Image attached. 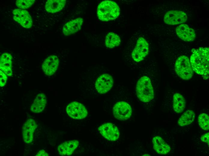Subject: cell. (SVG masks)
<instances>
[{"label":"cell","mask_w":209,"mask_h":156,"mask_svg":"<svg viewBox=\"0 0 209 156\" xmlns=\"http://www.w3.org/2000/svg\"><path fill=\"white\" fill-rule=\"evenodd\" d=\"M65 3V0H48L46 3L45 9L49 13H56L62 10Z\"/></svg>","instance_id":"obj_20"},{"label":"cell","mask_w":209,"mask_h":156,"mask_svg":"<svg viewBox=\"0 0 209 156\" xmlns=\"http://www.w3.org/2000/svg\"><path fill=\"white\" fill-rule=\"evenodd\" d=\"M209 132L203 135L201 137V140L202 141L206 142L209 145Z\"/></svg>","instance_id":"obj_27"},{"label":"cell","mask_w":209,"mask_h":156,"mask_svg":"<svg viewBox=\"0 0 209 156\" xmlns=\"http://www.w3.org/2000/svg\"><path fill=\"white\" fill-rule=\"evenodd\" d=\"M68 115L74 119H81L86 117L88 114L85 107L82 104L76 101L69 103L66 108Z\"/></svg>","instance_id":"obj_5"},{"label":"cell","mask_w":209,"mask_h":156,"mask_svg":"<svg viewBox=\"0 0 209 156\" xmlns=\"http://www.w3.org/2000/svg\"><path fill=\"white\" fill-rule=\"evenodd\" d=\"M198 123L200 127L204 130L209 129V117L205 113L200 114L198 117Z\"/></svg>","instance_id":"obj_24"},{"label":"cell","mask_w":209,"mask_h":156,"mask_svg":"<svg viewBox=\"0 0 209 156\" xmlns=\"http://www.w3.org/2000/svg\"><path fill=\"white\" fill-rule=\"evenodd\" d=\"M176 32L180 38L186 41H192L196 37L194 30L186 24H181L177 26Z\"/></svg>","instance_id":"obj_14"},{"label":"cell","mask_w":209,"mask_h":156,"mask_svg":"<svg viewBox=\"0 0 209 156\" xmlns=\"http://www.w3.org/2000/svg\"><path fill=\"white\" fill-rule=\"evenodd\" d=\"M120 8L115 2L105 0L98 5L97 9V16L100 20L108 21L117 18L120 13Z\"/></svg>","instance_id":"obj_2"},{"label":"cell","mask_w":209,"mask_h":156,"mask_svg":"<svg viewBox=\"0 0 209 156\" xmlns=\"http://www.w3.org/2000/svg\"><path fill=\"white\" fill-rule=\"evenodd\" d=\"M49 154L44 150H40L35 155L36 156H48Z\"/></svg>","instance_id":"obj_28"},{"label":"cell","mask_w":209,"mask_h":156,"mask_svg":"<svg viewBox=\"0 0 209 156\" xmlns=\"http://www.w3.org/2000/svg\"><path fill=\"white\" fill-rule=\"evenodd\" d=\"M47 104V99L43 93L38 94L30 107L31 111L34 113H39L44 110Z\"/></svg>","instance_id":"obj_19"},{"label":"cell","mask_w":209,"mask_h":156,"mask_svg":"<svg viewBox=\"0 0 209 156\" xmlns=\"http://www.w3.org/2000/svg\"><path fill=\"white\" fill-rule=\"evenodd\" d=\"M152 142L154 149L158 154H166L170 151V146L159 136L154 137Z\"/></svg>","instance_id":"obj_18"},{"label":"cell","mask_w":209,"mask_h":156,"mask_svg":"<svg viewBox=\"0 0 209 156\" xmlns=\"http://www.w3.org/2000/svg\"><path fill=\"white\" fill-rule=\"evenodd\" d=\"M59 63L56 56L51 55L47 57L43 62L42 68L44 73L48 76L53 75L57 70Z\"/></svg>","instance_id":"obj_13"},{"label":"cell","mask_w":209,"mask_h":156,"mask_svg":"<svg viewBox=\"0 0 209 156\" xmlns=\"http://www.w3.org/2000/svg\"><path fill=\"white\" fill-rule=\"evenodd\" d=\"M120 42L119 36L114 33H109L106 37L105 45L107 48H113L119 46Z\"/></svg>","instance_id":"obj_23"},{"label":"cell","mask_w":209,"mask_h":156,"mask_svg":"<svg viewBox=\"0 0 209 156\" xmlns=\"http://www.w3.org/2000/svg\"><path fill=\"white\" fill-rule=\"evenodd\" d=\"M187 16L184 12L177 10L168 11L164 18V22L168 25H175L185 22L186 21Z\"/></svg>","instance_id":"obj_10"},{"label":"cell","mask_w":209,"mask_h":156,"mask_svg":"<svg viewBox=\"0 0 209 156\" xmlns=\"http://www.w3.org/2000/svg\"><path fill=\"white\" fill-rule=\"evenodd\" d=\"M38 125L35 120L30 118L24 124L23 128V136L24 142L29 143L33 139V135Z\"/></svg>","instance_id":"obj_12"},{"label":"cell","mask_w":209,"mask_h":156,"mask_svg":"<svg viewBox=\"0 0 209 156\" xmlns=\"http://www.w3.org/2000/svg\"><path fill=\"white\" fill-rule=\"evenodd\" d=\"M12 56L11 54L5 52L2 54L0 59V69L7 76H11L12 73Z\"/></svg>","instance_id":"obj_17"},{"label":"cell","mask_w":209,"mask_h":156,"mask_svg":"<svg viewBox=\"0 0 209 156\" xmlns=\"http://www.w3.org/2000/svg\"><path fill=\"white\" fill-rule=\"evenodd\" d=\"M98 130L102 136L108 140L115 141L119 138L120 132L117 128L111 123L102 124Z\"/></svg>","instance_id":"obj_8"},{"label":"cell","mask_w":209,"mask_h":156,"mask_svg":"<svg viewBox=\"0 0 209 156\" xmlns=\"http://www.w3.org/2000/svg\"><path fill=\"white\" fill-rule=\"evenodd\" d=\"M195 114L191 110H188L184 112L179 118L178 124L181 126H184L190 124L194 120Z\"/></svg>","instance_id":"obj_22"},{"label":"cell","mask_w":209,"mask_h":156,"mask_svg":"<svg viewBox=\"0 0 209 156\" xmlns=\"http://www.w3.org/2000/svg\"><path fill=\"white\" fill-rule=\"evenodd\" d=\"M35 2V0H17L16 4L20 9H23L29 8Z\"/></svg>","instance_id":"obj_25"},{"label":"cell","mask_w":209,"mask_h":156,"mask_svg":"<svg viewBox=\"0 0 209 156\" xmlns=\"http://www.w3.org/2000/svg\"><path fill=\"white\" fill-rule=\"evenodd\" d=\"M175 71L181 78L186 80L191 79L192 76L193 70L189 58L182 56L177 59L174 66Z\"/></svg>","instance_id":"obj_4"},{"label":"cell","mask_w":209,"mask_h":156,"mask_svg":"<svg viewBox=\"0 0 209 156\" xmlns=\"http://www.w3.org/2000/svg\"><path fill=\"white\" fill-rule=\"evenodd\" d=\"M136 92L138 98L142 102H148L153 98V89L149 77L143 76L138 80L136 84Z\"/></svg>","instance_id":"obj_3"},{"label":"cell","mask_w":209,"mask_h":156,"mask_svg":"<svg viewBox=\"0 0 209 156\" xmlns=\"http://www.w3.org/2000/svg\"><path fill=\"white\" fill-rule=\"evenodd\" d=\"M83 22V20L81 17L69 21L63 27V34L65 36L74 34L81 29Z\"/></svg>","instance_id":"obj_15"},{"label":"cell","mask_w":209,"mask_h":156,"mask_svg":"<svg viewBox=\"0 0 209 156\" xmlns=\"http://www.w3.org/2000/svg\"><path fill=\"white\" fill-rule=\"evenodd\" d=\"M113 84L112 77L108 74H104L99 76L97 79L95 87L99 93L104 94L111 89Z\"/></svg>","instance_id":"obj_11"},{"label":"cell","mask_w":209,"mask_h":156,"mask_svg":"<svg viewBox=\"0 0 209 156\" xmlns=\"http://www.w3.org/2000/svg\"><path fill=\"white\" fill-rule=\"evenodd\" d=\"M186 104L185 100L180 94H175L173 98V107L174 111L177 113L182 112L184 109Z\"/></svg>","instance_id":"obj_21"},{"label":"cell","mask_w":209,"mask_h":156,"mask_svg":"<svg viewBox=\"0 0 209 156\" xmlns=\"http://www.w3.org/2000/svg\"><path fill=\"white\" fill-rule=\"evenodd\" d=\"M79 142L77 140H73L65 141L57 147L59 153L62 156L70 155L77 147Z\"/></svg>","instance_id":"obj_16"},{"label":"cell","mask_w":209,"mask_h":156,"mask_svg":"<svg viewBox=\"0 0 209 156\" xmlns=\"http://www.w3.org/2000/svg\"><path fill=\"white\" fill-rule=\"evenodd\" d=\"M190 62L192 69L197 74L207 79L209 74V48L200 47L193 49Z\"/></svg>","instance_id":"obj_1"},{"label":"cell","mask_w":209,"mask_h":156,"mask_svg":"<svg viewBox=\"0 0 209 156\" xmlns=\"http://www.w3.org/2000/svg\"><path fill=\"white\" fill-rule=\"evenodd\" d=\"M14 20L23 27L30 28L32 26L33 22L32 17L26 10L21 9H15L12 12Z\"/></svg>","instance_id":"obj_9"},{"label":"cell","mask_w":209,"mask_h":156,"mask_svg":"<svg viewBox=\"0 0 209 156\" xmlns=\"http://www.w3.org/2000/svg\"><path fill=\"white\" fill-rule=\"evenodd\" d=\"M0 86L1 87L4 86L7 82V75L0 70Z\"/></svg>","instance_id":"obj_26"},{"label":"cell","mask_w":209,"mask_h":156,"mask_svg":"<svg viewBox=\"0 0 209 156\" xmlns=\"http://www.w3.org/2000/svg\"><path fill=\"white\" fill-rule=\"evenodd\" d=\"M149 44L146 40L142 37L139 38L135 48L132 52V56L136 62L142 61L149 52Z\"/></svg>","instance_id":"obj_6"},{"label":"cell","mask_w":209,"mask_h":156,"mask_svg":"<svg viewBox=\"0 0 209 156\" xmlns=\"http://www.w3.org/2000/svg\"><path fill=\"white\" fill-rule=\"evenodd\" d=\"M113 113L115 117L122 121L128 119L131 116L132 110L131 106L125 101L117 103L113 108Z\"/></svg>","instance_id":"obj_7"}]
</instances>
